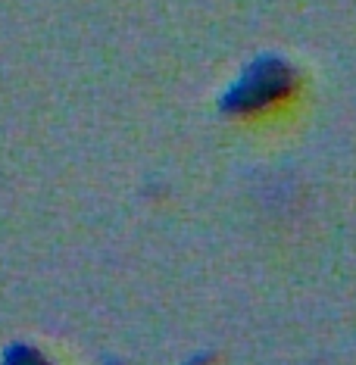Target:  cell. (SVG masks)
<instances>
[{"label":"cell","instance_id":"cell-1","mask_svg":"<svg viewBox=\"0 0 356 365\" xmlns=\"http://www.w3.org/2000/svg\"><path fill=\"white\" fill-rule=\"evenodd\" d=\"M297 72L294 66L281 56L263 53L253 63H247L231 85L225 88L219 101V110L225 115H260L278 106L281 101L294 94Z\"/></svg>","mask_w":356,"mask_h":365},{"label":"cell","instance_id":"cell-2","mask_svg":"<svg viewBox=\"0 0 356 365\" xmlns=\"http://www.w3.org/2000/svg\"><path fill=\"white\" fill-rule=\"evenodd\" d=\"M0 365H51V359L31 344H10L0 356Z\"/></svg>","mask_w":356,"mask_h":365},{"label":"cell","instance_id":"cell-3","mask_svg":"<svg viewBox=\"0 0 356 365\" xmlns=\"http://www.w3.org/2000/svg\"><path fill=\"white\" fill-rule=\"evenodd\" d=\"M181 365H210V356L197 353V356H191V359H188V362H181Z\"/></svg>","mask_w":356,"mask_h":365}]
</instances>
